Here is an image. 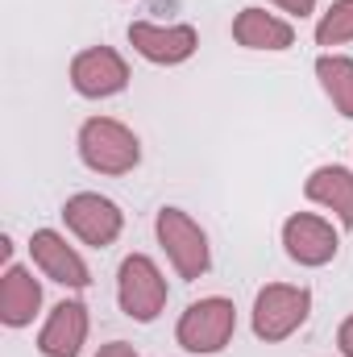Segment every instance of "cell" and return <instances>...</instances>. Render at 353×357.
<instances>
[{
	"label": "cell",
	"mask_w": 353,
	"mask_h": 357,
	"mask_svg": "<svg viewBox=\"0 0 353 357\" xmlns=\"http://www.w3.org/2000/svg\"><path fill=\"white\" fill-rule=\"evenodd\" d=\"M80 158L96 175H129L142 162V142L112 116H91L80 129Z\"/></svg>",
	"instance_id": "obj_1"
},
{
	"label": "cell",
	"mask_w": 353,
	"mask_h": 357,
	"mask_svg": "<svg viewBox=\"0 0 353 357\" xmlns=\"http://www.w3.org/2000/svg\"><path fill=\"white\" fill-rule=\"evenodd\" d=\"M233 333H237V307H233V299L208 295V299L187 303V312L179 316L175 341H179V349H187V354L212 357L233 341Z\"/></svg>",
	"instance_id": "obj_2"
},
{
	"label": "cell",
	"mask_w": 353,
	"mask_h": 357,
	"mask_svg": "<svg viewBox=\"0 0 353 357\" xmlns=\"http://www.w3.org/2000/svg\"><path fill=\"white\" fill-rule=\"evenodd\" d=\"M154 233H158V245L167 250L171 266L179 278L195 282L204 278L212 266V250H208V233L183 212V208H158V220H154Z\"/></svg>",
	"instance_id": "obj_3"
},
{
	"label": "cell",
	"mask_w": 353,
	"mask_h": 357,
	"mask_svg": "<svg viewBox=\"0 0 353 357\" xmlns=\"http://www.w3.org/2000/svg\"><path fill=\"white\" fill-rule=\"evenodd\" d=\"M167 278L154 258L146 254H129L121 270H117V299H121V312L137 324H154L167 307Z\"/></svg>",
	"instance_id": "obj_4"
},
{
	"label": "cell",
	"mask_w": 353,
	"mask_h": 357,
	"mask_svg": "<svg viewBox=\"0 0 353 357\" xmlns=\"http://www.w3.org/2000/svg\"><path fill=\"white\" fill-rule=\"evenodd\" d=\"M312 312V291L308 287H291V282H270L254 299V337L266 345L287 341L291 333L303 328Z\"/></svg>",
	"instance_id": "obj_5"
},
{
	"label": "cell",
	"mask_w": 353,
	"mask_h": 357,
	"mask_svg": "<svg viewBox=\"0 0 353 357\" xmlns=\"http://www.w3.org/2000/svg\"><path fill=\"white\" fill-rule=\"evenodd\" d=\"M63 220H67V229H71L84 245H91V250L112 245V241L121 237V229H125L121 208H117L108 195H100V191H80V195H71V199L63 204Z\"/></svg>",
	"instance_id": "obj_6"
},
{
	"label": "cell",
	"mask_w": 353,
	"mask_h": 357,
	"mask_svg": "<svg viewBox=\"0 0 353 357\" xmlns=\"http://www.w3.org/2000/svg\"><path fill=\"white\" fill-rule=\"evenodd\" d=\"M71 88L88 100H108L129 88V63L112 46H88L71 59Z\"/></svg>",
	"instance_id": "obj_7"
},
{
	"label": "cell",
	"mask_w": 353,
	"mask_h": 357,
	"mask_svg": "<svg viewBox=\"0 0 353 357\" xmlns=\"http://www.w3.org/2000/svg\"><path fill=\"white\" fill-rule=\"evenodd\" d=\"M129 46L154 63V67H179L200 50L195 25H154V21H133L129 25Z\"/></svg>",
	"instance_id": "obj_8"
},
{
	"label": "cell",
	"mask_w": 353,
	"mask_h": 357,
	"mask_svg": "<svg viewBox=\"0 0 353 357\" xmlns=\"http://www.w3.org/2000/svg\"><path fill=\"white\" fill-rule=\"evenodd\" d=\"M283 250L291 262L299 266H329L341 250L337 241V229L324 220V216H312V212H295L283 220Z\"/></svg>",
	"instance_id": "obj_9"
},
{
	"label": "cell",
	"mask_w": 353,
	"mask_h": 357,
	"mask_svg": "<svg viewBox=\"0 0 353 357\" xmlns=\"http://www.w3.org/2000/svg\"><path fill=\"white\" fill-rule=\"evenodd\" d=\"M29 254H33V266L42 270L50 282H59V287L84 291L91 282L88 262H84V258L75 254V245H67V237L54 233V229H38V233L29 237Z\"/></svg>",
	"instance_id": "obj_10"
},
{
	"label": "cell",
	"mask_w": 353,
	"mask_h": 357,
	"mask_svg": "<svg viewBox=\"0 0 353 357\" xmlns=\"http://www.w3.org/2000/svg\"><path fill=\"white\" fill-rule=\"evenodd\" d=\"M84 341H88V307L80 299H63L46 316V324L38 333V354L42 357H80Z\"/></svg>",
	"instance_id": "obj_11"
},
{
	"label": "cell",
	"mask_w": 353,
	"mask_h": 357,
	"mask_svg": "<svg viewBox=\"0 0 353 357\" xmlns=\"http://www.w3.org/2000/svg\"><path fill=\"white\" fill-rule=\"evenodd\" d=\"M42 307V282L29 274L25 266H4V278H0V320L8 328H25L33 324Z\"/></svg>",
	"instance_id": "obj_12"
},
{
	"label": "cell",
	"mask_w": 353,
	"mask_h": 357,
	"mask_svg": "<svg viewBox=\"0 0 353 357\" xmlns=\"http://www.w3.org/2000/svg\"><path fill=\"white\" fill-rule=\"evenodd\" d=\"M233 38L246 50H291L295 46L291 21H283L266 8H241L237 21H233Z\"/></svg>",
	"instance_id": "obj_13"
},
{
	"label": "cell",
	"mask_w": 353,
	"mask_h": 357,
	"mask_svg": "<svg viewBox=\"0 0 353 357\" xmlns=\"http://www.w3.org/2000/svg\"><path fill=\"white\" fill-rule=\"evenodd\" d=\"M303 195L320 208H329L345 229H353V171L345 167H316L308 183H303Z\"/></svg>",
	"instance_id": "obj_14"
},
{
	"label": "cell",
	"mask_w": 353,
	"mask_h": 357,
	"mask_svg": "<svg viewBox=\"0 0 353 357\" xmlns=\"http://www.w3.org/2000/svg\"><path fill=\"white\" fill-rule=\"evenodd\" d=\"M316 79H320L324 96L333 100V108L353 121V59H345V54H320L316 59Z\"/></svg>",
	"instance_id": "obj_15"
},
{
	"label": "cell",
	"mask_w": 353,
	"mask_h": 357,
	"mask_svg": "<svg viewBox=\"0 0 353 357\" xmlns=\"http://www.w3.org/2000/svg\"><path fill=\"white\" fill-rule=\"evenodd\" d=\"M353 42V0H333L329 13L316 21V46H345Z\"/></svg>",
	"instance_id": "obj_16"
},
{
	"label": "cell",
	"mask_w": 353,
	"mask_h": 357,
	"mask_svg": "<svg viewBox=\"0 0 353 357\" xmlns=\"http://www.w3.org/2000/svg\"><path fill=\"white\" fill-rule=\"evenodd\" d=\"M96 357H142L129 341H108V345H100V354Z\"/></svg>",
	"instance_id": "obj_17"
},
{
	"label": "cell",
	"mask_w": 353,
	"mask_h": 357,
	"mask_svg": "<svg viewBox=\"0 0 353 357\" xmlns=\"http://www.w3.org/2000/svg\"><path fill=\"white\" fill-rule=\"evenodd\" d=\"M270 4H278V8L291 13V17H308V13L316 8V0H270Z\"/></svg>",
	"instance_id": "obj_18"
},
{
	"label": "cell",
	"mask_w": 353,
	"mask_h": 357,
	"mask_svg": "<svg viewBox=\"0 0 353 357\" xmlns=\"http://www.w3.org/2000/svg\"><path fill=\"white\" fill-rule=\"evenodd\" d=\"M337 345H341V354L353 357V316L341 324V333H337Z\"/></svg>",
	"instance_id": "obj_19"
}]
</instances>
